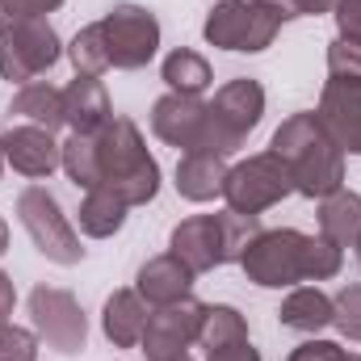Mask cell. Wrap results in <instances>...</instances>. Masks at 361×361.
<instances>
[{
	"instance_id": "7a4b0ae2",
	"label": "cell",
	"mask_w": 361,
	"mask_h": 361,
	"mask_svg": "<svg viewBox=\"0 0 361 361\" xmlns=\"http://www.w3.org/2000/svg\"><path fill=\"white\" fill-rule=\"evenodd\" d=\"M269 152L290 169L294 193L302 197H328L345 185V152L336 147V139L324 130V122L311 109L290 114L273 130Z\"/></svg>"
},
{
	"instance_id": "d6a6232c",
	"label": "cell",
	"mask_w": 361,
	"mask_h": 361,
	"mask_svg": "<svg viewBox=\"0 0 361 361\" xmlns=\"http://www.w3.org/2000/svg\"><path fill=\"white\" fill-rule=\"evenodd\" d=\"M273 8L281 13V21H294V17H319V13H332L336 0H269Z\"/></svg>"
},
{
	"instance_id": "3957f363",
	"label": "cell",
	"mask_w": 361,
	"mask_h": 361,
	"mask_svg": "<svg viewBox=\"0 0 361 361\" xmlns=\"http://www.w3.org/2000/svg\"><path fill=\"white\" fill-rule=\"evenodd\" d=\"M97 164H101V185H109L126 206H147L160 193V164L147 152L139 126L122 114H114L97 135Z\"/></svg>"
},
{
	"instance_id": "4316f807",
	"label": "cell",
	"mask_w": 361,
	"mask_h": 361,
	"mask_svg": "<svg viewBox=\"0 0 361 361\" xmlns=\"http://www.w3.org/2000/svg\"><path fill=\"white\" fill-rule=\"evenodd\" d=\"M63 173L72 177L76 189H97L101 185V164H97V139L92 135H72L63 143Z\"/></svg>"
},
{
	"instance_id": "60d3db41",
	"label": "cell",
	"mask_w": 361,
	"mask_h": 361,
	"mask_svg": "<svg viewBox=\"0 0 361 361\" xmlns=\"http://www.w3.org/2000/svg\"><path fill=\"white\" fill-rule=\"evenodd\" d=\"M353 248H357V265H361V235H357V244H353Z\"/></svg>"
},
{
	"instance_id": "2e32d148",
	"label": "cell",
	"mask_w": 361,
	"mask_h": 361,
	"mask_svg": "<svg viewBox=\"0 0 361 361\" xmlns=\"http://www.w3.org/2000/svg\"><path fill=\"white\" fill-rule=\"evenodd\" d=\"M193 277H197V273L189 269L185 261H177L173 252H160V257H152V261L139 265L135 290H139V298H143L147 307H169V302L189 298Z\"/></svg>"
},
{
	"instance_id": "f1b7e54d",
	"label": "cell",
	"mask_w": 361,
	"mask_h": 361,
	"mask_svg": "<svg viewBox=\"0 0 361 361\" xmlns=\"http://www.w3.org/2000/svg\"><path fill=\"white\" fill-rule=\"evenodd\" d=\"M0 361H38V336L30 328H0Z\"/></svg>"
},
{
	"instance_id": "d590c367",
	"label": "cell",
	"mask_w": 361,
	"mask_h": 361,
	"mask_svg": "<svg viewBox=\"0 0 361 361\" xmlns=\"http://www.w3.org/2000/svg\"><path fill=\"white\" fill-rule=\"evenodd\" d=\"M13 307H17V290H13V277H8V273H0V328L8 324Z\"/></svg>"
},
{
	"instance_id": "ba28073f",
	"label": "cell",
	"mask_w": 361,
	"mask_h": 361,
	"mask_svg": "<svg viewBox=\"0 0 361 361\" xmlns=\"http://www.w3.org/2000/svg\"><path fill=\"white\" fill-rule=\"evenodd\" d=\"M59 55H63V47L47 17L0 25V80L34 85L38 76H47L59 63Z\"/></svg>"
},
{
	"instance_id": "d4e9b609",
	"label": "cell",
	"mask_w": 361,
	"mask_h": 361,
	"mask_svg": "<svg viewBox=\"0 0 361 361\" xmlns=\"http://www.w3.org/2000/svg\"><path fill=\"white\" fill-rule=\"evenodd\" d=\"M248 341V319L227 307V302H206L202 307V328H197V345L202 349H219V345H235Z\"/></svg>"
},
{
	"instance_id": "f35d334b",
	"label": "cell",
	"mask_w": 361,
	"mask_h": 361,
	"mask_svg": "<svg viewBox=\"0 0 361 361\" xmlns=\"http://www.w3.org/2000/svg\"><path fill=\"white\" fill-rule=\"evenodd\" d=\"M4 164H8V160H4V143H0V173H4Z\"/></svg>"
},
{
	"instance_id": "277c9868",
	"label": "cell",
	"mask_w": 361,
	"mask_h": 361,
	"mask_svg": "<svg viewBox=\"0 0 361 361\" xmlns=\"http://www.w3.org/2000/svg\"><path fill=\"white\" fill-rule=\"evenodd\" d=\"M261 214H235V210H223V214H193L173 227L169 235V252L185 261L193 273H210L219 265H240L244 248L261 235Z\"/></svg>"
},
{
	"instance_id": "4fadbf2b",
	"label": "cell",
	"mask_w": 361,
	"mask_h": 361,
	"mask_svg": "<svg viewBox=\"0 0 361 361\" xmlns=\"http://www.w3.org/2000/svg\"><path fill=\"white\" fill-rule=\"evenodd\" d=\"M315 118L324 122V130L336 139L341 152L361 156V80H336V76H328Z\"/></svg>"
},
{
	"instance_id": "9a60e30c",
	"label": "cell",
	"mask_w": 361,
	"mask_h": 361,
	"mask_svg": "<svg viewBox=\"0 0 361 361\" xmlns=\"http://www.w3.org/2000/svg\"><path fill=\"white\" fill-rule=\"evenodd\" d=\"M202 130H206V101L202 97L164 92L152 105V135L160 143L180 147V152H197L202 147Z\"/></svg>"
},
{
	"instance_id": "1f68e13d",
	"label": "cell",
	"mask_w": 361,
	"mask_h": 361,
	"mask_svg": "<svg viewBox=\"0 0 361 361\" xmlns=\"http://www.w3.org/2000/svg\"><path fill=\"white\" fill-rule=\"evenodd\" d=\"M332 17H336L341 42H353V47H361V0H336Z\"/></svg>"
},
{
	"instance_id": "7402d4cb",
	"label": "cell",
	"mask_w": 361,
	"mask_h": 361,
	"mask_svg": "<svg viewBox=\"0 0 361 361\" xmlns=\"http://www.w3.org/2000/svg\"><path fill=\"white\" fill-rule=\"evenodd\" d=\"M319 235L336 248H353L361 235V193L353 189H336L328 197H319Z\"/></svg>"
},
{
	"instance_id": "f546056e",
	"label": "cell",
	"mask_w": 361,
	"mask_h": 361,
	"mask_svg": "<svg viewBox=\"0 0 361 361\" xmlns=\"http://www.w3.org/2000/svg\"><path fill=\"white\" fill-rule=\"evenodd\" d=\"M328 76L336 80H361V47L353 42H328Z\"/></svg>"
},
{
	"instance_id": "e0dca14e",
	"label": "cell",
	"mask_w": 361,
	"mask_h": 361,
	"mask_svg": "<svg viewBox=\"0 0 361 361\" xmlns=\"http://www.w3.org/2000/svg\"><path fill=\"white\" fill-rule=\"evenodd\" d=\"M147 315L152 307L139 298V290H114L101 307V332L114 349H139L143 341V328H147Z\"/></svg>"
},
{
	"instance_id": "cb8c5ba5",
	"label": "cell",
	"mask_w": 361,
	"mask_h": 361,
	"mask_svg": "<svg viewBox=\"0 0 361 361\" xmlns=\"http://www.w3.org/2000/svg\"><path fill=\"white\" fill-rule=\"evenodd\" d=\"M160 76H164L169 92H180V97H202V92L214 85L210 59L202 51H189V47H177L173 55H164Z\"/></svg>"
},
{
	"instance_id": "6da1fadb",
	"label": "cell",
	"mask_w": 361,
	"mask_h": 361,
	"mask_svg": "<svg viewBox=\"0 0 361 361\" xmlns=\"http://www.w3.org/2000/svg\"><path fill=\"white\" fill-rule=\"evenodd\" d=\"M345 265V248L328 244L324 235H302L294 227H277L261 231L244 257L240 269L248 273V281L269 286V290H294L302 281H328Z\"/></svg>"
},
{
	"instance_id": "484cf974",
	"label": "cell",
	"mask_w": 361,
	"mask_h": 361,
	"mask_svg": "<svg viewBox=\"0 0 361 361\" xmlns=\"http://www.w3.org/2000/svg\"><path fill=\"white\" fill-rule=\"evenodd\" d=\"M68 59H72L76 76H105V72L114 68V63H109V47H105V30H101V21L85 25V30L72 38Z\"/></svg>"
},
{
	"instance_id": "44dd1931",
	"label": "cell",
	"mask_w": 361,
	"mask_h": 361,
	"mask_svg": "<svg viewBox=\"0 0 361 361\" xmlns=\"http://www.w3.org/2000/svg\"><path fill=\"white\" fill-rule=\"evenodd\" d=\"M281 328L302 332V336H319L324 328H332V298L319 286H294L286 294V302L277 307Z\"/></svg>"
},
{
	"instance_id": "52a82bcc",
	"label": "cell",
	"mask_w": 361,
	"mask_h": 361,
	"mask_svg": "<svg viewBox=\"0 0 361 361\" xmlns=\"http://www.w3.org/2000/svg\"><path fill=\"white\" fill-rule=\"evenodd\" d=\"M277 30H281V13L269 0H219L202 25L210 47L240 51V55H257V51L273 47Z\"/></svg>"
},
{
	"instance_id": "8992f818",
	"label": "cell",
	"mask_w": 361,
	"mask_h": 361,
	"mask_svg": "<svg viewBox=\"0 0 361 361\" xmlns=\"http://www.w3.org/2000/svg\"><path fill=\"white\" fill-rule=\"evenodd\" d=\"M17 219H21L30 244H34L51 265H80V261H85L80 235H76V227L68 223L59 197H55L47 185H25V189L17 193Z\"/></svg>"
},
{
	"instance_id": "4dcf8cb0",
	"label": "cell",
	"mask_w": 361,
	"mask_h": 361,
	"mask_svg": "<svg viewBox=\"0 0 361 361\" xmlns=\"http://www.w3.org/2000/svg\"><path fill=\"white\" fill-rule=\"evenodd\" d=\"M63 0H0V25L8 21H30V17H47L55 13Z\"/></svg>"
},
{
	"instance_id": "603a6c76",
	"label": "cell",
	"mask_w": 361,
	"mask_h": 361,
	"mask_svg": "<svg viewBox=\"0 0 361 361\" xmlns=\"http://www.w3.org/2000/svg\"><path fill=\"white\" fill-rule=\"evenodd\" d=\"M126 210L130 206L109 185H97V189L85 193V202H80V231L89 240H109V235H118L126 227Z\"/></svg>"
},
{
	"instance_id": "8fae6325",
	"label": "cell",
	"mask_w": 361,
	"mask_h": 361,
	"mask_svg": "<svg viewBox=\"0 0 361 361\" xmlns=\"http://www.w3.org/2000/svg\"><path fill=\"white\" fill-rule=\"evenodd\" d=\"M105 30V47H109V63L118 72H139L156 59L160 51V21L152 8L143 4H114L101 17Z\"/></svg>"
},
{
	"instance_id": "ab89813d",
	"label": "cell",
	"mask_w": 361,
	"mask_h": 361,
	"mask_svg": "<svg viewBox=\"0 0 361 361\" xmlns=\"http://www.w3.org/2000/svg\"><path fill=\"white\" fill-rule=\"evenodd\" d=\"M169 361H193V357H189V353H180V357H169Z\"/></svg>"
},
{
	"instance_id": "8d00e7d4",
	"label": "cell",
	"mask_w": 361,
	"mask_h": 361,
	"mask_svg": "<svg viewBox=\"0 0 361 361\" xmlns=\"http://www.w3.org/2000/svg\"><path fill=\"white\" fill-rule=\"evenodd\" d=\"M4 252H8V223L0 219V257H4Z\"/></svg>"
},
{
	"instance_id": "836d02e7",
	"label": "cell",
	"mask_w": 361,
	"mask_h": 361,
	"mask_svg": "<svg viewBox=\"0 0 361 361\" xmlns=\"http://www.w3.org/2000/svg\"><path fill=\"white\" fill-rule=\"evenodd\" d=\"M341 353H345V349H341L336 341H319V336H311V341H302L286 361H336Z\"/></svg>"
},
{
	"instance_id": "74e56055",
	"label": "cell",
	"mask_w": 361,
	"mask_h": 361,
	"mask_svg": "<svg viewBox=\"0 0 361 361\" xmlns=\"http://www.w3.org/2000/svg\"><path fill=\"white\" fill-rule=\"evenodd\" d=\"M336 361H361V353H349V349H345V353H341Z\"/></svg>"
},
{
	"instance_id": "30bf717a",
	"label": "cell",
	"mask_w": 361,
	"mask_h": 361,
	"mask_svg": "<svg viewBox=\"0 0 361 361\" xmlns=\"http://www.w3.org/2000/svg\"><path fill=\"white\" fill-rule=\"evenodd\" d=\"M290 193H294V177L273 152L240 160L235 169H227V180H223V202L235 214H265Z\"/></svg>"
},
{
	"instance_id": "7c38bea8",
	"label": "cell",
	"mask_w": 361,
	"mask_h": 361,
	"mask_svg": "<svg viewBox=\"0 0 361 361\" xmlns=\"http://www.w3.org/2000/svg\"><path fill=\"white\" fill-rule=\"evenodd\" d=\"M202 307L206 302H197L193 294L180 298V302H169V307H152L143 341H139L147 361H169L189 353V345L197 341V328H202Z\"/></svg>"
},
{
	"instance_id": "5bb4252c",
	"label": "cell",
	"mask_w": 361,
	"mask_h": 361,
	"mask_svg": "<svg viewBox=\"0 0 361 361\" xmlns=\"http://www.w3.org/2000/svg\"><path fill=\"white\" fill-rule=\"evenodd\" d=\"M0 143H4V160L13 164V173L30 180H42L55 169H63V143H55V135L42 126H30V122L8 126L0 135Z\"/></svg>"
},
{
	"instance_id": "9c48e42d",
	"label": "cell",
	"mask_w": 361,
	"mask_h": 361,
	"mask_svg": "<svg viewBox=\"0 0 361 361\" xmlns=\"http://www.w3.org/2000/svg\"><path fill=\"white\" fill-rule=\"evenodd\" d=\"M30 324H34V336L47 349H55L59 357H80L89 345V319L72 290L34 286L30 290Z\"/></svg>"
},
{
	"instance_id": "ac0fdd59",
	"label": "cell",
	"mask_w": 361,
	"mask_h": 361,
	"mask_svg": "<svg viewBox=\"0 0 361 361\" xmlns=\"http://www.w3.org/2000/svg\"><path fill=\"white\" fill-rule=\"evenodd\" d=\"M109 118L114 109H109V92L101 85V76H76L63 89V122L72 126V135H97Z\"/></svg>"
},
{
	"instance_id": "ffe728a7",
	"label": "cell",
	"mask_w": 361,
	"mask_h": 361,
	"mask_svg": "<svg viewBox=\"0 0 361 361\" xmlns=\"http://www.w3.org/2000/svg\"><path fill=\"white\" fill-rule=\"evenodd\" d=\"M30 122V126H42V130H59L68 126L63 122V89L47 85V80H34V85H21L8 101V122Z\"/></svg>"
},
{
	"instance_id": "e575fe53",
	"label": "cell",
	"mask_w": 361,
	"mask_h": 361,
	"mask_svg": "<svg viewBox=\"0 0 361 361\" xmlns=\"http://www.w3.org/2000/svg\"><path fill=\"white\" fill-rule=\"evenodd\" d=\"M206 361H261V349H252V341H235V345L206 349Z\"/></svg>"
},
{
	"instance_id": "5b68a950",
	"label": "cell",
	"mask_w": 361,
	"mask_h": 361,
	"mask_svg": "<svg viewBox=\"0 0 361 361\" xmlns=\"http://www.w3.org/2000/svg\"><path fill=\"white\" fill-rule=\"evenodd\" d=\"M265 118V89L252 76H235L206 101V130H202V152L231 156L248 143V135Z\"/></svg>"
},
{
	"instance_id": "83f0119b",
	"label": "cell",
	"mask_w": 361,
	"mask_h": 361,
	"mask_svg": "<svg viewBox=\"0 0 361 361\" xmlns=\"http://www.w3.org/2000/svg\"><path fill=\"white\" fill-rule=\"evenodd\" d=\"M332 328L345 341L361 345V281H349V286L336 290V298H332Z\"/></svg>"
},
{
	"instance_id": "d6986e66",
	"label": "cell",
	"mask_w": 361,
	"mask_h": 361,
	"mask_svg": "<svg viewBox=\"0 0 361 361\" xmlns=\"http://www.w3.org/2000/svg\"><path fill=\"white\" fill-rule=\"evenodd\" d=\"M227 180V156L219 152H180L177 160V193L185 202H214L223 197Z\"/></svg>"
}]
</instances>
